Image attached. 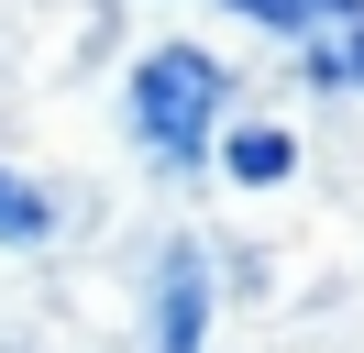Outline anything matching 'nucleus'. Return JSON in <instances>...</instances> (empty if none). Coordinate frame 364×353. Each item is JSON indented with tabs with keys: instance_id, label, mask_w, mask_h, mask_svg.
Wrapping results in <instances>:
<instances>
[{
	"instance_id": "nucleus-5",
	"label": "nucleus",
	"mask_w": 364,
	"mask_h": 353,
	"mask_svg": "<svg viewBox=\"0 0 364 353\" xmlns=\"http://www.w3.org/2000/svg\"><path fill=\"white\" fill-rule=\"evenodd\" d=\"M342 22H353L342 44H331V33L309 44V78H331V88H364V11H342Z\"/></svg>"
},
{
	"instance_id": "nucleus-2",
	"label": "nucleus",
	"mask_w": 364,
	"mask_h": 353,
	"mask_svg": "<svg viewBox=\"0 0 364 353\" xmlns=\"http://www.w3.org/2000/svg\"><path fill=\"white\" fill-rule=\"evenodd\" d=\"M199 342H210V254L166 243L155 254V342L144 353H199Z\"/></svg>"
},
{
	"instance_id": "nucleus-6",
	"label": "nucleus",
	"mask_w": 364,
	"mask_h": 353,
	"mask_svg": "<svg viewBox=\"0 0 364 353\" xmlns=\"http://www.w3.org/2000/svg\"><path fill=\"white\" fill-rule=\"evenodd\" d=\"M232 11L265 22V33H298V22H309V0H232Z\"/></svg>"
},
{
	"instance_id": "nucleus-4",
	"label": "nucleus",
	"mask_w": 364,
	"mask_h": 353,
	"mask_svg": "<svg viewBox=\"0 0 364 353\" xmlns=\"http://www.w3.org/2000/svg\"><path fill=\"white\" fill-rule=\"evenodd\" d=\"M45 232H55V199L33 188V176L0 166V243H45Z\"/></svg>"
},
{
	"instance_id": "nucleus-1",
	"label": "nucleus",
	"mask_w": 364,
	"mask_h": 353,
	"mask_svg": "<svg viewBox=\"0 0 364 353\" xmlns=\"http://www.w3.org/2000/svg\"><path fill=\"white\" fill-rule=\"evenodd\" d=\"M133 132L166 154V166H199L210 132H221V100H232V66H210L199 44H155V56L133 66Z\"/></svg>"
},
{
	"instance_id": "nucleus-3",
	"label": "nucleus",
	"mask_w": 364,
	"mask_h": 353,
	"mask_svg": "<svg viewBox=\"0 0 364 353\" xmlns=\"http://www.w3.org/2000/svg\"><path fill=\"white\" fill-rule=\"evenodd\" d=\"M287 166H298V144L276 122H243V132H232V176H243V188H287Z\"/></svg>"
}]
</instances>
